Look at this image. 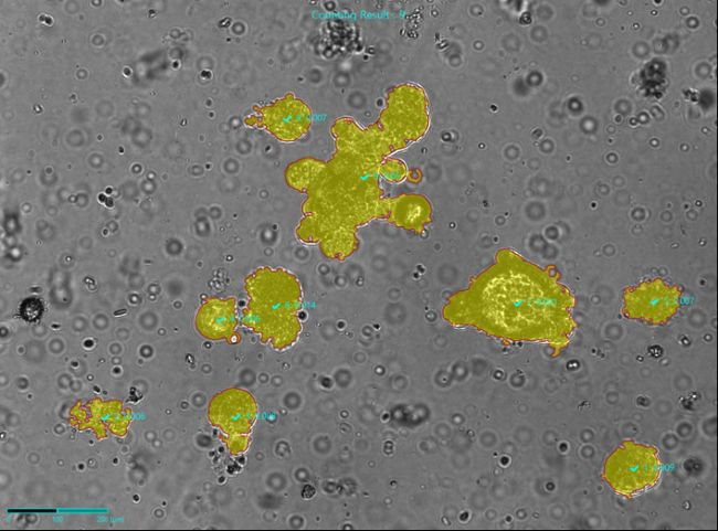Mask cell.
<instances>
[{"label": "cell", "instance_id": "6da1fadb", "mask_svg": "<svg viewBox=\"0 0 718 531\" xmlns=\"http://www.w3.org/2000/svg\"><path fill=\"white\" fill-rule=\"evenodd\" d=\"M574 299L561 283L515 255H503L444 308L452 325L474 327L505 341L566 348L577 327Z\"/></svg>", "mask_w": 718, "mask_h": 531}, {"label": "cell", "instance_id": "7a4b0ae2", "mask_svg": "<svg viewBox=\"0 0 718 531\" xmlns=\"http://www.w3.org/2000/svg\"><path fill=\"white\" fill-rule=\"evenodd\" d=\"M249 295L243 322L276 350L294 346L302 331V286L292 272L262 266L245 279Z\"/></svg>", "mask_w": 718, "mask_h": 531}, {"label": "cell", "instance_id": "3957f363", "mask_svg": "<svg viewBox=\"0 0 718 531\" xmlns=\"http://www.w3.org/2000/svg\"><path fill=\"white\" fill-rule=\"evenodd\" d=\"M661 472L662 461L655 447L625 440L606 457L602 477L615 493L632 498L654 488Z\"/></svg>", "mask_w": 718, "mask_h": 531}, {"label": "cell", "instance_id": "277c9868", "mask_svg": "<svg viewBox=\"0 0 718 531\" xmlns=\"http://www.w3.org/2000/svg\"><path fill=\"white\" fill-rule=\"evenodd\" d=\"M680 290L664 279L654 278L630 286L623 294V314L633 320L658 326L678 311Z\"/></svg>", "mask_w": 718, "mask_h": 531}, {"label": "cell", "instance_id": "5b68a950", "mask_svg": "<svg viewBox=\"0 0 718 531\" xmlns=\"http://www.w3.org/2000/svg\"><path fill=\"white\" fill-rule=\"evenodd\" d=\"M215 423L226 433L247 434L256 415V403L250 393L228 390L219 394L212 404Z\"/></svg>", "mask_w": 718, "mask_h": 531}, {"label": "cell", "instance_id": "8992f818", "mask_svg": "<svg viewBox=\"0 0 718 531\" xmlns=\"http://www.w3.org/2000/svg\"><path fill=\"white\" fill-rule=\"evenodd\" d=\"M235 301L232 298L207 300L197 315V328L210 339L230 338L236 327Z\"/></svg>", "mask_w": 718, "mask_h": 531}, {"label": "cell", "instance_id": "52a82bcc", "mask_svg": "<svg viewBox=\"0 0 718 531\" xmlns=\"http://www.w3.org/2000/svg\"><path fill=\"white\" fill-rule=\"evenodd\" d=\"M43 306L36 298H28L20 306L21 317L29 322L39 320L42 316Z\"/></svg>", "mask_w": 718, "mask_h": 531}]
</instances>
